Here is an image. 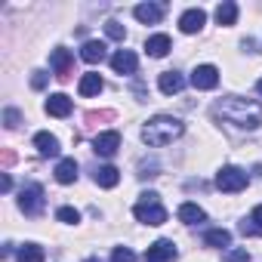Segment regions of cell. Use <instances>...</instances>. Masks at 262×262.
<instances>
[{"mask_svg":"<svg viewBox=\"0 0 262 262\" xmlns=\"http://www.w3.org/2000/svg\"><path fill=\"white\" fill-rule=\"evenodd\" d=\"M213 117L237 126V129H256L262 123V105L256 99H244V96H225L219 102H213Z\"/></svg>","mask_w":262,"mask_h":262,"instance_id":"cell-1","label":"cell"},{"mask_svg":"<svg viewBox=\"0 0 262 262\" xmlns=\"http://www.w3.org/2000/svg\"><path fill=\"white\" fill-rule=\"evenodd\" d=\"M182 133H185V123H182L179 117L158 114V117H151V120L142 126V142H145L148 148H164V145H170L173 139H179Z\"/></svg>","mask_w":262,"mask_h":262,"instance_id":"cell-2","label":"cell"},{"mask_svg":"<svg viewBox=\"0 0 262 262\" xmlns=\"http://www.w3.org/2000/svg\"><path fill=\"white\" fill-rule=\"evenodd\" d=\"M133 216H136L142 225H164V222H167V210H164V204H161V198H158L155 191L142 194V201L133 207Z\"/></svg>","mask_w":262,"mask_h":262,"instance_id":"cell-3","label":"cell"},{"mask_svg":"<svg viewBox=\"0 0 262 262\" xmlns=\"http://www.w3.org/2000/svg\"><path fill=\"white\" fill-rule=\"evenodd\" d=\"M247 182H250V176H247L241 167H222V170L216 173V188H219V191H228V194L244 191Z\"/></svg>","mask_w":262,"mask_h":262,"instance_id":"cell-4","label":"cell"},{"mask_svg":"<svg viewBox=\"0 0 262 262\" xmlns=\"http://www.w3.org/2000/svg\"><path fill=\"white\" fill-rule=\"evenodd\" d=\"M19 207L25 216H37L43 210V188L37 182H28L22 191H19Z\"/></svg>","mask_w":262,"mask_h":262,"instance_id":"cell-5","label":"cell"},{"mask_svg":"<svg viewBox=\"0 0 262 262\" xmlns=\"http://www.w3.org/2000/svg\"><path fill=\"white\" fill-rule=\"evenodd\" d=\"M93 148H96V155H102V158L117 155V148H120V133H117V129H102V133L93 139Z\"/></svg>","mask_w":262,"mask_h":262,"instance_id":"cell-6","label":"cell"},{"mask_svg":"<svg viewBox=\"0 0 262 262\" xmlns=\"http://www.w3.org/2000/svg\"><path fill=\"white\" fill-rule=\"evenodd\" d=\"M219 83V68L216 65H198L191 71V86L194 90H213Z\"/></svg>","mask_w":262,"mask_h":262,"instance_id":"cell-7","label":"cell"},{"mask_svg":"<svg viewBox=\"0 0 262 262\" xmlns=\"http://www.w3.org/2000/svg\"><path fill=\"white\" fill-rule=\"evenodd\" d=\"M145 262H176V244L173 241H155L145 253Z\"/></svg>","mask_w":262,"mask_h":262,"instance_id":"cell-8","label":"cell"},{"mask_svg":"<svg viewBox=\"0 0 262 262\" xmlns=\"http://www.w3.org/2000/svg\"><path fill=\"white\" fill-rule=\"evenodd\" d=\"M111 68H114L117 74H136L139 59H136V53H133V50H117V53L111 56Z\"/></svg>","mask_w":262,"mask_h":262,"instance_id":"cell-9","label":"cell"},{"mask_svg":"<svg viewBox=\"0 0 262 262\" xmlns=\"http://www.w3.org/2000/svg\"><path fill=\"white\" fill-rule=\"evenodd\" d=\"M204 22H207V13L204 10H185L182 16H179V28L185 31V34H198L201 28H204Z\"/></svg>","mask_w":262,"mask_h":262,"instance_id":"cell-10","label":"cell"},{"mask_svg":"<svg viewBox=\"0 0 262 262\" xmlns=\"http://www.w3.org/2000/svg\"><path fill=\"white\" fill-rule=\"evenodd\" d=\"M133 16H136L139 22H145V25H155V22L164 19V4H139V7L133 10Z\"/></svg>","mask_w":262,"mask_h":262,"instance_id":"cell-11","label":"cell"},{"mask_svg":"<svg viewBox=\"0 0 262 262\" xmlns=\"http://www.w3.org/2000/svg\"><path fill=\"white\" fill-rule=\"evenodd\" d=\"M158 86H161L164 96H173V93H179V90L185 86V77H182L179 71H164V74L158 77Z\"/></svg>","mask_w":262,"mask_h":262,"instance_id":"cell-12","label":"cell"},{"mask_svg":"<svg viewBox=\"0 0 262 262\" xmlns=\"http://www.w3.org/2000/svg\"><path fill=\"white\" fill-rule=\"evenodd\" d=\"M47 114H53V117H68V114H71V99H68L65 93H53V96L47 99Z\"/></svg>","mask_w":262,"mask_h":262,"instance_id":"cell-13","label":"cell"},{"mask_svg":"<svg viewBox=\"0 0 262 262\" xmlns=\"http://www.w3.org/2000/svg\"><path fill=\"white\" fill-rule=\"evenodd\" d=\"M56 182H62V185L77 182V161H74V158H62V161L56 164Z\"/></svg>","mask_w":262,"mask_h":262,"instance_id":"cell-14","label":"cell"},{"mask_svg":"<svg viewBox=\"0 0 262 262\" xmlns=\"http://www.w3.org/2000/svg\"><path fill=\"white\" fill-rule=\"evenodd\" d=\"M170 47H173V43H170L167 34H151V37L145 40V53L155 56V59H164V56L170 53Z\"/></svg>","mask_w":262,"mask_h":262,"instance_id":"cell-15","label":"cell"},{"mask_svg":"<svg viewBox=\"0 0 262 262\" xmlns=\"http://www.w3.org/2000/svg\"><path fill=\"white\" fill-rule=\"evenodd\" d=\"M102 86H105L102 77H99L96 71H86V74L80 77V83H77V93H80V96H99Z\"/></svg>","mask_w":262,"mask_h":262,"instance_id":"cell-16","label":"cell"},{"mask_svg":"<svg viewBox=\"0 0 262 262\" xmlns=\"http://www.w3.org/2000/svg\"><path fill=\"white\" fill-rule=\"evenodd\" d=\"M80 59L90 62V65L102 62V59H105V43H102V40H86V43L80 47Z\"/></svg>","mask_w":262,"mask_h":262,"instance_id":"cell-17","label":"cell"},{"mask_svg":"<svg viewBox=\"0 0 262 262\" xmlns=\"http://www.w3.org/2000/svg\"><path fill=\"white\" fill-rule=\"evenodd\" d=\"M50 68L56 71V77H65V74L71 71V53L59 47V50H56V53L50 56Z\"/></svg>","mask_w":262,"mask_h":262,"instance_id":"cell-18","label":"cell"},{"mask_svg":"<svg viewBox=\"0 0 262 262\" xmlns=\"http://www.w3.org/2000/svg\"><path fill=\"white\" fill-rule=\"evenodd\" d=\"M34 145H37V151H40L43 158H56V155H59V139H56L53 133H37V136H34Z\"/></svg>","mask_w":262,"mask_h":262,"instance_id":"cell-19","label":"cell"},{"mask_svg":"<svg viewBox=\"0 0 262 262\" xmlns=\"http://www.w3.org/2000/svg\"><path fill=\"white\" fill-rule=\"evenodd\" d=\"M93 179H96V185H102V188H114V185L120 182V173H117V167L105 164V167H99V170L93 173Z\"/></svg>","mask_w":262,"mask_h":262,"instance_id":"cell-20","label":"cell"},{"mask_svg":"<svg viewBox=\"0 0 262 262\" xmlns=\"http://www.w3.org/2000/svg\"><path fill=\"white\" fill-rule=\"evenodd\" d=\"M179 219H182L185 225H198V222H204V219H207V213H204V207H198V204L185 201V204L179 207Z\"/></svg>","mask_w":262,"mask_h":262,"instance_id":"cell-21","label":"cell"},{"mask_svg":"<svg viewBox=\"0 0 262 262\" xmlns=\"http://www.w3.org/2000/svg\"><path fill=\"white\" fill-rule=\"evenodd\" d=\"M216 22H219V25H234V22H237V4H231V0L219 4V7H216Z\"/></svg>","mask_w":262,"mask_h":262,"instance_id":"cell-22","label":"cell"},{"mask_svg":"<svg viewBox=\"0 0 262 262\" xmlns=\"http://www.w3.org/2000/svg\"><path fill=\"white\" fill-rule=\"evenodd\" d=\"M204 244H207V247H228V244H231V231H228V228H210V231L204 234Z\"/></svg>","mask_w":262,"mask_h":262,"instance_id":"cell-23","label":"cell"},{"mask_svg":"<svg viewBox=\"0 0 262 262\" xmlns=\"http://www.w3.org/2000/svg\"><path fill=\"white\" fill-rule=\"evenodd\" d=\"M241 231H244V234H262V204L253 207V213H250V219H244Z\"/></svg>","mask_w":262,"mask_h":262,"instance_id":"cell-24","label":"cell"},{"mask_svg":"<svg viewBox=\"0 0 262 262\" xmlns=\"http://www.w3.org/2000/svg\"><path fill=\"white\" fill-rule=\"evenodd\" d=\"M19 262H43V247L25 244V247L19 250Z\"/></svg>","mask_w":262,"mask_h":262,"instance_id":"cell-25","label":"cell"},{"mask_svg":"<svg viewBox=\"0 0 262 262\" xmlns=\"http://www.w3.org/2000/svg\"><path fill=\"white\" fill-rule=\"evenodd\" d=\"M56 219L65 222V225H77V222H80V213H77L74 207H59V210H56Z\"/></svg>","mask_w":262,"mask_h":262,"instance_id":"cell-26","label":"cell"},{"mask_svg":"<svg viewBox=\"0 0 262 262\" xmlns=\"http://www.w3.org/2000/svg\"><path fill=\"white\" fill-rule=\"evenodd\" d=\"M111 262H136V253L129 250V247H114V253H111Z\"/></svg>","mask_w":262,"mask_h":262,"instance_id":"cell-27","label":"cell"},{"mask_svg":"<svg viewBox=\"0 0 262 262\" xmlns=\"http://www.w3.org/2000/svg\"><path fill=\"white\" fill-rule=\"evenodd\" d=\"M105 34H108L111 40H123V37H126V28H123L120 22H108V25H105Z\"/></svg>","mask_w":262,"mask_h":262,"instance_id":"cell-28","label":"cell"},{"mask_svg":"<svg viewBox=\"0 0 262 262\" xmlns=\"http://www.w3.org/2000/svg\"><path fill=\"white\" fill-rule=\"evenodd\" d=\"M222 262H250V253L237 247V250H228V253L222 256Z\"/></svg>","mask_w":262,"mask_h":262,"instance_id":"cell-29","label":"cell"},{"mask_svg":"<svg viewBox=\"0 0 262 262\" xmlns=\"http://www.w3.org/2000/svg\"><path fill=\"white\" fill-rule=\"evenodd\" d=\"M7 126H10V129H13V126H19V111L7 108Z\"/></svg>","mask_w":262,"mask_h":262,"instance_id":"cell-30","label":"cell"},{"mask_svg":"<svg viewBox=\"0 0 262 262\" xmlns=\"http://www.w3.org/2000/svg\"><path fill=\"white\" fill-rule=\"evenodd\" d=\"M31 83H34V86H43V71H37V74H34V80H31Z\"/></svg>","mask_w":262,"mask_h":262,"instance_id":"cell-31","label":"cell"},{"mask_svg":"<svg viewBox=\"0 0 262 262\" xmlns=\"http://www.w3.org/2000/svg\"><path fill=\"white\" fill-rule=\"evenodd\" d=\"M256 90H259V96H262V80H259V83H256Z\"/></svg>","mask_w":262,"mask_h":262,"instance_id":"cell-32","label":"cell"},{"mask_svg":"<svg viewBox=\"0 0 262 262\" xmlns=\"http://www.w3.org/2000/svg\"><path fill=\"white\" fill-rule=\"evenodd\" d=\"M83 262H102V259H96V256H93V259H83Z\"/></svg>","mask_w":262,"mask_h":262,"instance_id":"cell-33","label":"cell"}]
</instances>
